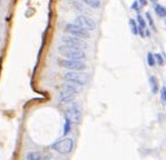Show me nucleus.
<instances>
[{"instance_id": "nucleus-24", "label": "nucleus", "mask_w": 166, "mask_h": 160, "mask_svg": "<svg viewBox=\"0 0 166 160\" xmlns=\"http://www.w3.org/2000/svg\"><path fill=\"white\" fill-rule=\"evenodd\" d=\"M145 35H147V36H149V37H150V31H149V30H147V31H145Z\"/></svg>"}, {"instance_id": "nucleus-15", "label": "nucleus", "mask_w": 166, "mask_h": 160, "mask_svg": "<svg viewBox=\"0 0 166 160\" xmlns=\"http://www.w3.org/2000/svg\"><path fill=\"white\" fill-rule=\"evenodd\" d=\"M81 1L92 8H98L100 6V0H81Z\"/></svg>"}, {"instance_id": "nucleus-9", "label": "nucleus", "mask_w": 166, "mask_h": 160, "mask_svg": "<svg viewBox=\"0 0 166 160\" xmlns=\"http://www.w3.org/2000/svg\"><path fill=\"white\" fill-rule=\"evenodd\" d=\"M61 88H63V90H66V91L72 92V94H74V95H78V94L81 92V90H82V85H78V84H76V83L68 82V81H67V83H64V84L61 85Z\"/></svg>"}, {"instance_id": "nucleus-19", "label": "nucleus", "mask_w": 166, "mask_h": 160, "mask_svg": "<svg viewBox=\"0 0 166 160\" xmlns=\"http://www.w3.org/2000/svg\"><path fill=\"white\" fill-rule=\"evenodd\" d=\"M160 99H162V103L166 105V88L163 87L162 90H160Z\"/></svg>"}, {"instance_id": "nucleus-4", "label": "nucleus", "mask_w": 166, "mask_h": 160, "mask_svg": "<svg viewBox=\"0 0 166 160\" xmlns=\"http://www.w3.org/2000/svg\"><path fill=\"white\" fill-rule=\"evenodd\" d=\"M65 30L69 35L78 37V38H82V39H89L90 38V31L83 29L82 27L77 26L76 23H68L65 27Z\"/></svg>"}, {"instance_id": "nucleus-23", "label": "nucleus", "mask_w": 166, "mask_h": 160, "mask_svg": "<svg viewBox=\"0 0 166 160\" xmlns=\"http://www.w3.org/2000/svg\"><path fill=\"white\" fill-rule=\"evenodd\" d=\"M133 8L134 9H137V1H135L133 3Z\"/></svg>"}, {"instance_id": "nucleus-12", "label": "nucleus", "mask_w": 166, "mask_h": 160, "mask_svg": "<svg viewBox=\"0 0 166 160\" xmlns=\"http://www.w3.org/2000/svg\"><path fill=\"white\" fill-rule=\"evenodd\" d=\"M149 83H150L152 94H157L158 92V81H157V78L155 76H150L149 77Z\"/></svg>"}, {"instance_id": "nucleus-20", "label": "nucleus", "mask_w": 166, "mask_h": 160, "mask_svg": "<svg viewBox=\"0 0 166 160\" xmlns=\"http://www.w3.org/2000/svg\"><path fill=\"white\" fill-rule=\"evenodd\" d=\"M155 58H156V62H158L159 66H164V59H163V55L162 54H155Z\"/></svg>"}, {"instance_id": "nucleus-25", "label": "nucleus", "mask_w": 166, "mask_h": 160, "mask_svg": "<svg viewBox=\"0 0 166 160\" xmlns=\"http://www.w3.org/2000/svg\"><path fill=\"white\" fill-rule=\"evenodd\" d=\"M150 1H151V2H156L157 0H150Z\"/></svg>"}, {"instance_id": "nucleus-16", "label": "nucleus", "mask_w": 166, "mask_h": 160, "mask_svg": "<svg viewBox=\"0 0 166 160\" xmlns=\"http://www.w3.org/2000/svg\"><path fill=\"white\" fill-rule=\"evenodd\" d=\"M147 61H148V64H149L150 67H153V66H155V64H156V58H155V54H152V53H148Z\"/></svg>"}, {"instance_id": "nucleus-14", "label": "nucleus", "mask_w": 166, "mask_h": 160, "mask_svg": "<svg viewBox=\"0 0 166 160\" xmlns=\"http://www.w3.org/2000/svg\"><path fill=\"white\" fill-rule=\"evenodd\" d=\"M155 12L159 17H166V8L162 5H156L155 6Z\"/></svg>"}, {"instance_id": "nucleus-2", "label": "nucleus", "mask_w": 166, "mask_h": 160, "mask_svg": "<svg viewBox=\"0 0 166 160\" xmlns=\"http://www.w3.org/2000/svg\"><path fill=\"white\" fill-rule=\"evenodd\" d=\"M73 146H74V142H73L72 138H68V137L63 138V139H60V141H58V142L52 144V149L56 152L60 153V154L70 153L72 150H73Z\"/></svg>"}, {"instance_id": "nucleus-27", "label": "nucleus", "mask_w": 166, "mask_h": 160, "mask_svg": "<svg viewBox=\"0 0 166 160\" xmlns=\"http://www.w3.org/2000/svg\"><path fill=\"white\" fill-rule=\"evenodd\" d=\"M0 1H1V0H0Z\"/></svg>"}, {"instance_id": "nucleus-26", "label": "nucleus", "mask_w": 166, "mask_h": 160, "mask_svg": "<svg viewBox=\"0 0 166 160\" xmlns=\"http://www.w3.org/2000/svg\"><path fill=\"white\" fill-rule=\"evenodd\" d=\"M165 26H166V20H165Z\"/></svg>"}, {"instance_id": "nucleus-1", "label": "nucleus", "mask_w": 166, "mask_h": 160, "mask_svg": "<svg viewBox=\"0 0 166 160\" xmlns=\"http://www.w3.org/2000/svg\"><path fill=\"white\" fill-rule=\"evenodd\" d=\"M60 55H63L66 59L70 60H84L85 59V52L77 47H72L68 45H61L58 48Z\"/></svg>"}, {"instance_id": "nucleus-17", "label": "nucleus", "mask_w": 166, "mask_h": 160, "mask_svg": "<svg viewBox=\"0 0 166 160\" xmlns=\"http://www.w3.org/2000/svg\"><path fill=\"white\" fill-rule=\"evenodd\" d=\"M129 26H131V29H132L134 35H137L138 33V26L136 24L135 20H129Z\"/></svg>"}, {"instance_id": "nucleus-21", "label": "nucleus", "mask_w": 166, "mask_h": 160, "mask_svg": "<svg viewBox=\"0 0 166 160\" xmlns=\"http://www.w3.org/2000/svg\"><path fill=\"white\" fill-rule=\"evenodd\" d=\"M145 17H147V20H148V22L150 23V26H151V28L152 29H155V24H153V20H152V17H151V14L148 12L147 14H145Z\"/></svg>"}, {"instance_id": "nucleus-5", "label": "nucleus", "mask_w": 166, "mask_h": 160, "mask_svg": "<svg viewBox=\"0 0 166 160\" xmlns=\"http://www.w3.org/2000/svg\"><path fill=\"white\" fill-rule=\"evenodd\" d=\"M59 64L63 68H66L73 71H81L87 68V64L83 60H70V59H63L59 60Z\"/></svg>"}, {"instance_id": "nucleus-3", "label": "nucleus", "mask_w": 166, "mask_h": 160, "mask_svg": "<svg viewBox=\"0 0 166 160\" xmlns=\"http://www.w3.org/2000/svg\"><path fill=\"white\" fill-rule=\"evenodd\" d=\"M64 78L68 82L76 83L78 85H85L89 82V75L85 73H80V71H68L64 75Z\"/></svg>"}, {"instance_id": "nucleus-11", "label": "nucleus", "mask_w": 166, "mask_h": 160, "mask_svg": "<svg viewBox=\"0 0 166 160\" xmlns=\"http://www.w3.org/2000/svg\"><path fill=\"white\" fill-rule=\"evenodd\" d=\"M137 24H138V32H141V35L142 36H144V33L143 31L147 29V23H145V21H144V19L141 16V15H137Z\"/></svg>"}, {"instance_id": "nucleus-22", "label": "nucleus", "mask_w": 166, "mask_h": 160, "mask_svg": "<svg viewBox=\"0 0 166 160\" xmlns=\"http://www.w3.org/2000/svg\"><path fill=\"white\" fill-rule=\"evenodd\" d=\"M138 2H140L142 6H145V5H147V0H138Z\"/></svg>"}, {"instance_id": "nucleus-6", "label": "nucleus", "mask_w": 166, "mask_h": 160, "mask_svg": "<svg viewBox=\"0 0 166 160\" xmlns=\"http://www.w3.org/2000/svg\"><path fill=\"white\" fill-rule=\"evenodd\" d=\"M66 118H68L73 123H80L82 119V112L78 104H72L66 111Z\"/></svg>"}, {"instance_id": "nucleus-18", "label": "nucleus", "mask_w": 166, "mask_h": 160, "mask_svg": "<svg viewBox=\"0 0 166 160\" xmlns=\"http://www.w3.org/2000/svg\"><path fill=\"white\" fill-rule=\"evenodd\" d=\"M70 123H72V121L66 118V120H65V126H64V135L66 136L67 134L69 132V130H70Z\"/></svg>"}, {"instance_id": "nucleus-13", "label": "nucleus", "mask_w": 166, "mask_h": 160, "mask_svg": "<svg viewBox=\"0 0 166 160\" xmlns=\"http://www.w3.org/2000/svg\"><path fill=\"white\" fill-rule=\"evenodd\" d=\"M27 159L28 160H44L43 156L38 152V151H31L27 154Z\"/></svg>"}, {"instance_id": "nucleus-7", "label": "nucleus", "mask_w": 166, "mask_h": 160, "mask_svg": "<svg viewBox=\"0 0 166 160\" xmlns=\"http://www.w3.org/2000/svg\"><path fill=\"white\" fill-rule=\"evenodd\" d=\"M75 23L77 26L82 27L83 29L88 30V31H94L96 29V27H97L96 22L91 17H89L87 15H80V16H77L75 19Z\"/></svg>"}, {"instance_id": "nucleus-10", "label": "nucleus", "mask_w": 166, "mask_h": 160, "mask_svg": "<svg viewBox=\"0 0 166 160\" xmlns=\"http://www.w3.org/2000/svg\"><path fill=\"white\" fill-rule=\"evenodd\" d=\"M75 96L76 95H74L72 92H68L66 90H61L60 94H59V96H58V100L61 104H69V103H72L75 99Z\"/></svg>"}, {"instance_id": "nucleus-8", "label": "nucleus", "mask_w": 166, "mask_h": 160, "mask_svg": "<svg viewBox=\"0 0 166 160\" xmlns=\"http://www.w3.org/2000/svg\"><path fill=\"white\" fill-rule=\"evenodd\" d=\"M61 42L64 45H68V46H72V47H77V48H85L87 47V43L82 39V38H78V37H75V36H64L61 38Z\"/></svg>"}]
</instances>
